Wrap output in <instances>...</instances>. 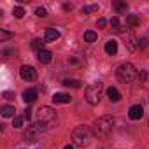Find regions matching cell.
<instances>
[{"mask_svg":"<svg viewBox=\"0 0 149 149\" xmlns=\"http://www.w3.org/2000/svg\"><path fill=\"white\" fill-rule=\"evenodd\" d=\"M63 9H65V11H70V9H72V6H70V4H65V6H63Z\"/></svg>","mask_w":149,"mask_h":149,"instance_id":"1f68e13d","label":"cell"},{"mask_svg":"<svg viewBox=\"0 0 149 149\" xmlns=\"http://www.w3.org/2000/svg\"><path fill=\"white\" fill-rule=\"evenodd\" d=\"M4 97H6L7 100H11V98H14V93H11V91H4Z\"/></svg>","mask_w":149,"mask_h":149,"instance_id":"4dcf8cb0","label":"cell"},{"mask_svg":"<svg viewBox=\"0 0 149 149\" xmlns=\"http://www.w3.org/2000/svg\"><path fill=\"white\" fill-rule=\"evenodd\" d=\"M95 11H98V6H84V7L81 9V13H83V14H88V13H95Z\"/></svg>","mask_w":149,"mask_h":149,"instance_id":"603a6c76","label":"cell"},{"mask_svg":"<svg viewBox=\"0 0 149 149\" xmlns=\"http://www.w3.org/2000/svg\"><path fill=\"white\" fill-rule=\"evenodd\" d=\"M44 44H46V40H42V39H33V40H32V49H35V51L39 53V51L44 49Z\"/></svg>","mask_w":149,"mask_h":149,"instance_id":"e0dca14e","label":"cell"},{"mask_svg":"<svg viewBox=\"0 0 149 149\" xmlns=\"http://www.w3.org/2000/svg\"><path fill=\"white\" fill-rule=\"evenodd\" d=\"M63 149H74V146H72V144H67V146H65Z\"/></svg>","mask_w":149,"mask_h":149,"instance_id":"d6a6232c","label":"cell"},{"mask_svg":"<svg viewBox=\"0 0 149 149\" xmlns=\"http://www.w3.org/2000/svg\"><path fill=\"white\" fill-rule=\"evenodd\" d=\"M19 76H21L25 81H35V79H37V72H35L33 67H30V65H23L21 70H19Z\"/></svg>","mask_w":149,"mask_h":149,"instance_id":"ba28073f","label":"cell"},{"mask_svg":"<svg viewBox=\"0 0 149 149\" xmlns=\"http://www.w3.org/2000/svg\"><path fill=\"white\" fill-rule=\"evenodd\" d=\"M105 53H107V54H111V56H112V54H116V53H118V42H116V40H112V39H111V40H107V44H105Z\"/></svg>","mask_w":149,"mask_h":149,"instance_id":"5bb4252c","label":"cell"},{"mask_svg":"<svg viewBox=\"0 0 149 149\" xmlns=\"http://www.w3.org/2000/svg\"><path fill=\"white\" fill-rule=\"evenodd\" d=\"M23 119H25V118L16 116V118H14V121H13V126H14V128H21V126H23Z\"/></svg>","mask_w":149,"mask_h":149,"instance_id":"cb8c5ba5","label":"cell"},{"mask_svg":"<svg viewBox=\"0 0 149 149\" xmlns=\"http://www.w3.org/2000/svg\"><path fill=\"white\" fill-rule=\"evenodd\" d=\"M95 128V135H98V137H107L111 132H112V126H114V119H112V116H102V118H98L97 121H95V125H93Z\"/></svg>","mask_w":149,"mask_h":149,"instance_id":"7a4b0ae2","label":"cell"},{"mask_svg":"<svg viewBox=\"0 0 149 149\" xmlns=\"http://www.w3.org/2000/svg\"><path fill=\"white\" fill-rule=\"evenodd\" d=\"M23 100L30 105V104H33L35 100H37V90H33V88H28V90H25L23 91Z\"/></svg>","mask_w":149,"mask_h":149,"instance_id":"9c48e42d","label":"cell"},{"mask_svg":"<svg viewBox=\"0 0 149 149\" xmlns=\"http://www.w3.org/2000/svg\"><path fill=\"white\" fill-rule=\"evenodd\" d=\"M100 97H102V84L100 83H95V84H90L84 91V98L90 105H97L100 102Z\"/></svg>","mask_w":149,"mask_h":149,"instance_id":"5b68a950","label":"cell"},{"mask_svg":"<svg viewBox=\"0 0 149 149\" xmlns=\"http://www.w3.org/2000/svg\"><path fill=\"white\" fill-rule=\"evenodd\" d=\"M13 14H14V18H18V19H21V18L25 16V9H23L21 6H16V7L13 9Z\"/></svg>","mask_w":149,"mask_h":149,"instance_id":"7402d4cb","label":"cell"},{"mask_svg":"<svg viewBox=\"0 0 149 149\" xmlns=\"http://www.w3.org/2000/svg\"><path fill=\"white\" fill-rule=\"evenodd\" d=\"M139 79H140V81H146V79H147L146 70H140V72H139Z\"/></svg>","mask_w":149,"mask_h":149,"instance_id":"f546056e","label":"cell"},{"mask_svg":"<svg viewBox=\"0 0 149 149\" xmlns=\"http://www.w3.org/2000/svg\"><path fill=\"white\" fill-rule=\"evenodd\" d=\"M35 14H37L39 18H44V16H47V11H46L44 7H39V9L35 11Z\"/></svg>","mask_w":149,"mask_h":149,"instance_id":"484cf974","label":"cell"},{"mask_svg":"<svg viewBox=\"0 0 149 149\" xmlns=\"http://www.w3.org/2000/svg\"><path fill=\"white\" fill-rule=\"evenodd\" d=\"M116 76L123 83H132V81H135V77H139V74H137V68L132 63H123V65L118 67Z\"/></svg>","mask_w":149,"mask_h":149,"instance_id":"3957f363","label":"cell"},{"mask_svg":"<svg viewBox=\"0 0 149 149\" xmlns=\"http://www.w3.org/2000/svg\"><path fill=\"white\" fill-rule=\"evenodd\" d=\"M70 95H67V93H54L53 95V102L54 104H70Z\"/></svg>","mask_w":149,"mask_h":149,"instance_id":"7c38bea8","label":"cell"},{"mask_svg":"<svg viewBox=\"0 0 149 149\" xmlns=\"http://www.w3.org/2000/svg\"><path fill=\"white\" fill-rule=\"evenodd\" d=\"M63 86H68V88H81V81H77V79H65V81H63Z\"/></svg>","mask_w":149,"mask_h":149,"instance_id":"d6986e66","label":"cell"},{"mask_svg":"<svg viewBox=\"0 0 149 149\" xmlns=\"http://www.w3.org/2000/svg\"><path fill=\"white\" fill-rule=\"evenodd\" d=\"M128 116H130V119H140L144 116V107L142 105H133L128 111Z\"/></svg>","mask_w":149,"mask_h":149,"instance_id":"30bf717a","label":"cell"},{"mask_svg":"<svg viewBox=\"0 0 149 149\" xmlns=\"http://www.w3.org/2000/svg\"><path fill=\"white\" fill-rule=\"evenodd\" d=\"M37 119H39V123H42L49 130V128H53L56 125V111L47 107V105H42L39 109V112H37Z\"/></svg>","mask_w":149,"mask_h":149,"instance_id":"6da1fadb","label":"cell"},{"mask_svg":"<svg viewBox=\"0 0 149 149\" xmlns=\"http://www.w3.org/2000/svg\"><path fill=\"white\" fill-rule=\"evenodd\" d=\"M146 46H147V39L142 37V39L137 40V47H139V49H146Z\"/></svg>","mask_w":149,"mask_h":149,"instance_id":"d4e9b609","label":"cell"},{"mask_svg":"<svg viewBox=\"0 0 149 149\" xmlns=\"http://www.w3.org/2000/svg\"><path fill=\"white\" fill-rule=\"evenodd\" d=\"M91 130L88 126H77V128H74L72 132V140L76 146H88L90 140H91Z\"/></svg>","mask_w":149,"mask_h":149,"instance_id":"277c9868","label":"cell"},{"mask_svg":"<svg viewBox=\"0 0 149 149\" xmlns=\"http://www.w3.org/2000/svg\"><path fill=\"white\" fill-rule=\"evenodd\" d=\"M126 21H128V26H130V28H132V26H137V25L140 23V19H139L137 14H128V16H126Z\"/></svg>","mask_w":149,"mask_h":149,"instance_id":"ac0fdd59","label":"cell"},{"mask_svg":"<svg viewBox=\"0 0 149 149\" xmlns=\"http://www.w3.org/2000/svg\"><path fill=\"white\" fill-rule=\"evenodd\" d=\"M84 40H86V42H90V44H91V42H95V40H97V33H95L93 30L84 32Z\"/></svg>","mask_w":149,"mask_h":149,"instance_id":"44dd1931","label":"cell"},{"mask_svg":"<svg viewBox=\"0 0 149 149\" xmlns=\"http://www.w3.org/2000/svg\"><path fill=\"white\" fill-rule=\"evenodd\" d=\"M56 39H60V32H58L56 28H47L44 40H46V42H53V40H56Z\"/></svg>","mask_w":149,"mask_h":149,"instance_id":"4fadbf2b","label":"cell"},{"mask_svg":"<svg viewBox=\"0 0 149 149\" xmlns=\"http://www.w3.org/2000/svg\"><path fill=\"white\" fill-rule=\"evenodd\" d=\"M0 112H2V116H4V118H13L16 111H14V107H13V105H4L2 109H0Z\"/></svg>","mask_w":149,"mask_h":149,"instance_id":"2e32d148","label":"cell"},{"mask_svg":"<svg viewBox=\"0 0 149 149\" xmlns=\"http://www.w3.org/2000/svg\"><path fill=\"white\" fill-rule=\"evenodd\" d=\"M51 58H53V53H51V51H47V49H42V51H39V53H37V60H39L40 63H49V61H51Z\"/></svg>","mask_w":149,"mask_h":149,"instance_id":"8fae6325","label":"cell"},{"mask_svg":"<svg viewBox=\"0 0 149 149\" xmlns=\"http://www.w3.org/2000/svg\"><path fill=\"white\" fill-rule=\"evenodd\" d=\"M0 35H2V39H11L14 33H11V32H6V30H0Z\"/></svg>","mask_w":149,"mask_h":149,"instance_id":"4316f807","label":"cell"},{"mask_svg":"<svg viewBox=\"0 0 149 149\" xmlns=\"http://www.w3.org/2000/svg\"><path fill=\"white\" fill-rule=\"evenodd\" d=\"M46 130H47V128H46L42 123H39V121H37V123H33V125H30V126H28V130L23 133V139H25L26 142H35V140H37V137H39L42 132H46Z\"/></svg>","mask_w":149,"mask_h":149,"instance_id":"8992f818","label":"cell"},{"mask_svg":"<svg viewBox=\"0 0 149 149\" xmlns=\"http://www.w3.org/2000/svg\"><path fill=\"white\" fill-rule=\"evenodd\" d=\"M126 7H128L126 2H114V9L119 13V16H121L123 13H126Z\"/></svg>","mask_w":149,"mask_h":149,"instance_id":"ffe728a7","label":"cell"},{"mask_svg":"<svg viewBox=\"0 0 149 149\" xmlns=\"http://www.w3.org/2000/svg\"><path fill=\"white\" fill-rule=\"evenodd\" d=\"M111 25H112V30L118 32V33H123V32H126L130 28L128 21H126V16H114L111 19Z\"/></svg>","mask_w":149,"mask_h":149,"instance_id":"52a82bcc","label":"cell"},{"mask_svg":"<svg viewBox=\"0 0 149 149\" xmlns=\"http://www.w3.org/2000/svg\"><path fill=\"white\" fill-rule=\"evenodd\" d=\"M23 118L30 121V118H32V109H30V107H26V109H25V116H23Z\"/></svg>","mask_w":149,"mask_h":149,"instance_id":"f1b7e54d","label":"cell"},{"mask_svg":"<svg viewBox=\"0 0 149 149\" xmlns=\"http://www.w3.org/2000/svg\"><path fill=\"white\" fill-rule=\"evenodd\" d=\"M107 97H109V100L111 102H118V100H121V95H119V91L116 90V88H107Z\"/></svg>","mask_w":149,"mask_h":149,"instance_id":"9a60e30c","label":"cell"},{"mask_svg":"<svg viewBox=\"0 0 149 149\" xmlns=\"http://www.w3.org/2000/svg\"><path fill=\"white\" fill-rule=\"evenodd\" d=\"M105 25H107V19H104V18H100V19L97 21V26H98V28H105Z\"/></svg>","mask_w":149,"mask_h":149,"instance_id":"83f0119b","label":"cell"}]
</instances>
